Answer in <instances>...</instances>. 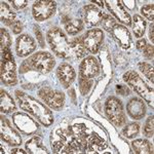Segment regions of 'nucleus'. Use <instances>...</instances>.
<instances>
[{
	"mask_svg": "<svg viewBox=\"0 0 154 154\" xmlns=\"http://www.w3.org/2000/svg\"><path fill=\"white\" fill-rule=\"evenodd\" d=\"M63 19L66 31L71 35H75L83 29V22L81 20H70L68 17H64Z\"/></svg>",
	"mask_w": 154,
	"mask_h": 154,
	"instance_id": "nucleus-20",
	"label": "nucleus"
},
{
	"mask_svg": "<svg viewBox=\"0 0 154 154\" xmlns=\"http://www.w3.org/2000/svg\"><path fill=\"white\" fill-rule=\"evenodd\" d=\"M153 123H154V118L153 116L148 118L147 122L145 125V128H144V135H145L147 138H150V137H153Z\"/></svg>",
	"mask_w": 154,
	"mask_h": 154,
	"instance_id": "nucleus-32",
	"label": "nucleus"
},
{
	"mask_svg": "<svg viewBox=\"0 0 154 154\" xmlns=\"http://www.w3.org/2000/svg\"><path fill=\"white\" fill-rule=\"evenodd\" d=\"M39 97L54 110H60L65 102V96L63 93L58 91H53L49 88H42L39 91Z\"/></svg>",
	"mask_w": 154,
	"mask_h": 154,
	"instance_id": "nucleus-8",
	"label": "nucleus"
},
{
	"mask_svg": "<svg viewBox=\"0 0 154 154\" xmlns=\"http://www.w3.org/2000/svg\"><path fill=\"white\" fill-rule=\"evenodd\" d=\"M103 38L104 34L101 29L89 30L85 33V35H83V44L89 53L97 54L102 44Z\"/></svg>",
	"mask_w": 154,
	"mask_h": 154,
	"instance_id": "nucleus-9",
	"label": "nucleus"
},
{
	"mask_svg": "<svg viewBox=\"0 0 154 154\" xmlns=\"http://www.w3.org/2000/svg\"><path fill=\"white\" fill-rule=\"evenodd\" d=\"M14 123L16 126H18V128L23 133L30 135V134L35 133L37 130L36 122L32 118H30L28 115L23 113H16L14 114Z\"/></svg>",
	"mask_w": 154,
	"mask_h": 154,
	"instance_id": "nucleus-12",
	"label": "nucleus"
},
{
	"mask_svg": "<svg viewBox=\"0 0 154 154\" xmlns=\"http://www.w3.org/2000/svg\"><path fill=\"white\" fill-rule=\"evenodd\" d=\"M91 84H93V82H91V79L79 77V89H80L82 95H86L88 93L91 88Z\"/></svg>",
	"mask_w": 154,
	"mask_h": 154,
	"instance_id": "nucleus-30",
	"label": "nucleus"
},
{
	"mask_svg": "<svg viewBox=\"0 0 154 154\" xmlns=\"http://www.w3.org/2000/svg\"><path fill=\"white\" fill-rule=\"evenodd\" d=\"M11 29H12V32H14V34L21 33V31H22V24L20 23L19 21H14V23L11 24Z\"/></svg>",
	"mask_w": 154,
	"mask_h": 154,
	"instance_id": "nucleus-35",
	"label": "nucleus"
},
{
	"mask_svg": "<svg viewBox=\"0 0 154 154\" xmlns=\"http://www.w3.org/2000/svg\"><path fill=\"white\" fill-rule=\"evenodd\" d=\"M56 61L49 53L40 51V53L34 54L32 57L25 61L21 66V73H25L26 71L34 70L39 73L45 74L53 70Z\"/></svg>",
	"mask_w": 154,
	"mask_h": 154,
	"instance_id": "nucleus-2",
	"label": "nucleus"
},
{
	"mask_svg": "<svg viewBox=\"0 0 154 154\" xmlns=\"http://www.w3.org/2000/svg\"><path fill=\"white\" fill-rule=\"evenodd\" d=\"M93 2L94 3H98L99 5H101V6H103V3H104L103 1H93Z\"/></svg>",
	"mask_w": 154,
	"mask_h": 154,
	"instance_id": "nucleus-41",
	"label": "nucleus"
},
{
	"mask_svg": "<svg viewBox=\"0 0 154 154\" xmlns=\"http://www.w3.org/2000/svg\"><path fill=\"white\" fill-rule=\"evenodd\" d=\"M11 38L9 36L8 32L5 29H1V51L11 48Z\"/></svg>",
	"mask_w": 154,
	"mask_h": 154,
	"instance_id": "nucleus-29",
	"label": "nucleus"
},
{
	"mask_svg": "<svg viewBox=\"0 0 154 154\" xmlns=\"http://www.w3.org/2000/svg\"><path fill=\"white\" fill-rule=\"evenodd\" d=\"M139 69L143 72V74L145 75L149 80H151V82H153V77H154V73H153V67L148 63H140L139 64Z\"/></svg>",
	"mask_w": 154,
	"mask_h": 154,
	"instance_id": "nucleus-28",
	"label": "nucleus"
},
{
	"mask_svg": "<svg viewBox=\"0 0 154 154\" xmlns=\"http://www.w3.org/2000/svg\"><path fill=\"white\" fill-rule=\"evenodd\" d=\"M99 72H100V66L95 58L88 57L82 61L80 65V77L91 79L98 75Z\"/></svg>",
	"mask_w": 154,
	"mask_h": 154,
	"instance_id": "nucleus-15",
	"label": "nucleus"
},
{
	"mask_svg": "<svg viewBox=\"0 0 154 154\" xmlns=\"http://www.w3.org/2000/svg\"><path fill=\"white\" fill-rule=\"evenodd\" d=\"M128 113L130 114L133 118L135 119H141L146 113V107L145 104L142 100L138 98H133L128 102Z\"/></svg>",
	"mask_w": 154,
	"mask_h": 154,
	"instance_id": "nucleus-18",
	"label": "nucleus"
},
{
	"mask_svg": "<svg viewBox=\"0 0 154 154\" xmlns=\"http://www.w3.org/2000/svg\"><path fill=\"white\" fill-rule=\"evenodd\" d=\"M133 29H134V33H135V36L140 38L144 35L145 33V30H146V22L142 17L138 16H134V26H133Z\"/></svg>",
	"mask_w": 154,
	"mask_h": 154,
	"instance_id": "nucleus-25",
	"label": "nucleus"
},
{
	"mask_svg": "<svg viewBox=\"0 0 154 154\" xmlns=\"http://www.w3.org/2000/svg\"><path fill=\"white\" fill-rule=\"evenodd\" d=\"M131 146H133V149L135 150L136 153H152V146L150 145V143L148 142L147 140H143V139H139V140H136L131 143Z\"/></svg>",
	"mask_w": 154,
	"mask_h": 154,
	"instance_id": "nucleus-23",
	"label": "nucleus"
},
{
	"mask_svg": "<svg viewBox=\"0 0 154 154\" xmlns=\"http://www.w3.org/2000/svg\"><path fill=\"white\" fill-rule=\"evenodd\" d=\"M36 48V43L32 37L26 34L19 36L17 39V53L19 57H27L28 54L33 53Z\"/></svg>",
	"mask_w": 154,
	"mask_h": 154,
	"instance_id": "nucleus-14",
	"label": "nucleus"
},
{
	"mask_svg": "<svg viewBox=\"0 0 154 154\" xmlns=\"http://www.w3.org/2000/svg\"><path fill=\"white\" fill-rule=\"evenodd\" d=\"M139 131H140V126H139L138 123H131V125H126L125 128V130H123V135H125L126 138L131 139L138 135Z\"/></svg>",
	"mask_w": 154,
	"mask_h": 154,
	"instance_id": "nucleus-27",
	"label": "nucleus"
},
{
	"mask_svg": "<svg viewBox=\"0 0 154 154\" xmlns=\"http://www.w3.org/2000/svg\"><path fill=\"white\" fill-rule=\"evenodd\" d=\"M112 36L114 37L116 41L118 42V44L121 46L122 48H128L131 45V37L130 34V31L128 30V28L122 25H117L116 24L114 26V28L111 31Z\"/></svg>",
	"mask_w": 154,
	"mask_h": 154,
	"instance_id": "nucleus-16",
	"label": "nucleus"
},
{
	"mask_svg": "<svg viewBox=\"0 0 154 154\" xmlns=\"http://www.w3.org/2000/svg\"><path fill=\"white\" fill-rule=\"evenodd\" d=\"M143 54L147 59H152L153 58V45L147 44V45L145 46V48L143 49Z\"/></svg>",
	"mask_w": 154,
	"mask_h": 154,
	"instance_id": "nucleus-33",
	"label": "nucleus"
},
{
	"mask_svg": "<svg viewBox=\"0 0 154 154\" xmlns=\"http://www.w3.org/2000/svg\"><path fill=\"white\" fill-rule=\"evenodd\" d=\"M147 45V43H146V40L145 39H140L138 42H137V48L140 49V51H143L144 48H145V46Z\"/></svg>",
	"mask_w": 154,
	"mask_h": 154,
	"instance_id": "nucleus-38",
	"label": "nucleus"
},
{
	"mask_svg": "<svg viewBox=\"0 0 154 154\" xmlns=\"http://www.w3.org/2000/svg\"><path fill=\"white\" fill-rule=\"evenodd\" d=\"M116 89H117L118 94H120V95L122 96H128L130 95V89H128L126 86L125 85H117V88H116Z\"/></svg>",
	"mask_w": 154,
	"mask_h": 154,
	"instance_id": "nucleus-37",
	"label": "nucleus"
},
{
	"mask_svg": "<svg viewBox=\"0 0 154 154\" xmlns=\"http://www.w3.org/2000/svg\"><path fill=\"white\" fill-rule=\"evenodd\" d=\"M123 79L133 88L140 96L149 103V105L153 106V89L144 82V80L139 76L135 71H128L123 75Z\"/></svg>",
	"mask_w": 154,
	"mask_h": 154,
	"instance_id": "nucleus-4",
	"label": "nucleus"
},
{
	"mask_svg": "<svg viewBox=\"0 0 154 154\" xmlns=\"http://www.w3.org/2000/svg\"><path fill=\"white\" fill-rule=\"evenodd\" d=\"M105 112L110 122L115 126H122L125 122V114L122 104L115 97L108 98L105 104Z\"/></svg>",
	"mask_w": 154,
	"mask_h": 154,
	"instance_id": "nucleus-5",
	"label": "nucleus"
},
{
	"mask_svg": "<svg viewBox=\"0 0 154 154\" xmlns=\"http://www.w3.org/2000/svg\"><path fill=\"white\" fill-rule=\"evenodd\" d=\"M46 38H48V42L51 48L59 58L67 59L71 56L72 49L70 42L67 39L65 33L60 28H57V27L51 28L48 32Z\"/></svg>",
	"mask_w": 154,
	"mask_h": 154,
	"instance_id": "nucleus-3",
	"label": "nucleus"
},
{
	"mask_svg": "<svg viewBox=\"0 0 154 154\" xmlns=\"http://www.w3.org/2000/svg\"><path fill=\"white\" fill-rule=\"evenodd\" d=\"M72 53L76 56L77 59H80L85 54V46L83 44V37H77L70 42Z\"/></svg>",
	"mask_w": 154,
	"mask_h": 154,
	"instance_id": "nucleus-22",
	"label": "nucleus"
},
{
	"mask_svg": "<svg viewBox=\"0 0 154 154\" xmlns=\"http://www.w3.org/2000/svg\"><path fill=\"white\" fill-rule=\"evenodd\" d=\"M153 29H154V27H153V25L150 27V32H149V37H150V39H151V41H154V37H153Z\"/></svg>",
	"mask_w": 154,
	"mask_h": 154,
	"instance_id": "nucleus-39",
	"label": "nucleus"
},
{
	"mask_svg": "<svg viewBox=\"0 0 154 154\" xmlns=\"http://www.w3.org/2000/svg\"><path fill=\"white\" fill-rule=\"evenodd\" d=\"M0 109H1L2 113H11L14 110H16V104H14V100L5 91L1 89L0 91Z\"/></svg>",
	"mask_w": 154,
	"mask_h": 154,
	"instance_id": "nucleus-19",
	"label": "nucleus"
},
{
	"mask_svg": "<svg viewBox=\"0 0 154 154\" xmlns=\"http://www.w3.org/2000/svg\"><path fill=\"white\" fill-rule=\"evenodd\" d=\"M12 5L16 7L17 9H21V8H24V7L27 6V0H14V1H11Z\"/></svg>",
	"mask_w": 154,
	"mask_h": 154,
	"instance_id": "nucleus-34",
	"label": "nucleus"
},
{
	"mask_svg": "<svg viewBox=\"0 0 154 154\" xmlns=\"http://www.w3.org/2000/svg\"><path fill=\"white\" fill-rule=\"evenodd\" d=\"M34 32H35L36 36H37V39H38L39 43H40V46L41 48H43L44 46V42H43V37H42V34L40 32V30H39L38 27H34Z\"/></svg>",
	"mask_w": 154,
	"mask_h": 154,
	"instance_id": "nucleus-36",
	"label": "nucleus"
},
{
	"mask_svg": "<svg viewBox=\"0 0 154 154\" xmlns=\"http://www.w3.org/2000/svg\"><path fill=\"white\" fill-rule=\"evenodd\" d=\"M106 3L110 12L119 22L128 25V26L131 24V16L128 14V12H126L122 5V2L119 0H108V1H106Z\"/></svg>",
	"mask_w": 154,
	"mask_h": 154,
	"instance_id": "nucleus-11",
	"label": "nucleus"
},
{
	"mask_svg": "<svg viewBox=\"0 0 154 154\" xmlns=\"http://www.w3.org/2000/svg\"><path fill=\"white\" fill-rule=\"evenodd\" d=\"M17 100L19 102V105L23 110L27 111L30 114L38 119L39 121L45 126H49L54 122V116L49 109L46 108L43 104L38 102L36 99L32 98L26 95L23 91H16Z\"/></svg>",
	"mask_w": 154,
	"mask_h": 154,
	"instance_id": "nucleus-1",
	"label": "nucleus"
},
{
	"mask_svg": "<svg viewBox=\"0 0 154 154\" xmlns=\"http://www.w3.org/2000/svg\"><path fill=\"white\" fill-rule=\"evenodd\" d=\"M56 2L44 0V1H36L33 4L32 14L36 21H45L56 11Z\"/></svg>",
	"mask_w": 154,
	"mask_h": 154,
	"instance_id": "nucleus-7",
	"label": "nucleus"
},
{
	"mask_svg": "<svg viewBox=\"0 0 154 154\" xmlns=\"http://www.w3.org/2000/svg\"><path fill=\"white\" fill-rule=\"evenodd\" d=\"M81 16L88 26L94 27L101 24L103 12L94 5H85L81 11Z\"/></svg>",
	"mask_w": 154,
	"mask_h": 154,
	"instance_id": "nucleus-13",
	"label": "nucleus"
},
{
	"mask_svg": "<svg viewBox=\"0 0 154 154\" xmlns=\"http://www.w3.org/2000/svg\"><path fill=\"white\" fill-rule=\"evenodd\" d=\"M141 12L143 14L144 17H146L148 20H150L151 22L153 21L154 19V5L153 4H148V5H145L141 8Z\"/></svg>",
	"mask_w": 154,
	"mask_h": 154,
	"instance_id": "nucleus-31",
	"label": "nucleus"
},
{
	"mask_svg": "<svg viewBox=\"0 0 154 154\" xmlns=\"http://www.w3.org/2000/svg\"><path fill=\"white\" fill-rule=\"evenodd\" d=\"M11 153H22V154H25L26 152H25L24 150H22V149H12Z\"/></svg>",
	"mask_w": 154,
	"mask_h": 154,
	"instance_id": "nucleus-40",
	"label": "nucleus"
},
{
	"mask_svg": "<svg viewBox=\"0 0 154 154\" xmlns=\"http://www.w3.org/2000/svg\"><path fill=\"white\" fill-rule=\"evenodd\" d=\"M26 148L29 151V153H48L46 148L42 144L41 139L38 137H34L30 141H28L26 144Z\"/></svg>",
	"mask_w": 154,
	"mask_h": 154,
	"instance_id": "nucleus-21",
	"label": "nucleus"
},
{
	"mask_svg": "<svg viewBox=\"0 0 154 154\" xmlns=\"http://www.w3.org/2000/svg\"><path fill=\"white\" fill-rule=\"evenodd\" d=\"M1 80L7 85H14L17 83L16 64L9 48L2 51Z\"/></svg>",
	"mask_w": 154,
	"mask_h": 154,
	"instance_id": "nucleus-6",
	"label": "nucleus"
},
{
	"mask_svg": "<svg viewBox=\"0 0 154 154\" xmlns=\"http://www.w3.org/2000/svg\"><path fill=\"white\" fill-rule=\"evenodd\" d=\"M101 25L106 31L111 32L112 29L114 28V26L116 25V22L112 17H110L109 14H103V18H102L101 21Z\"/></svg>",
	"mask_w": 154,
	"mask_h": 154,
	"instance_id": "nucleus-26",
	"label": "nucleus"
},
{
	"mask_svg": "<svg viewBox=\"0 0 154 154\" xmlns=\"http://www.w3.org/2000/svg\"><path fill=\"white\" fill-rule=\"evenodd\" d=\"M57 75L64 88H69L76 77L75 71L69 64H61L57 69Z\"/></svg>",
	"mask_w": 154,
	"mask_h": 154,
	"instance_id": "nucleus-17",
	"label": "nucleus"
},
{
	"mask_svg": "<svg viewBox=\"0 0 154 154\" xmlns=\"http://www.w3.org/2000/svg\"><path fill=\"white\" fill-rule=\"evenodd\" d=\"M0 131H1V139L4 142L8 143L9 145H21L22 144V138L20 134L14 128H11L9 121L3 116L1 117V126H0Z\"/></svg>",
	"mask_w": 154,
	"mask_h": 154,
	"instance_id": "nucleus-10",
	"label": "nucleus"
},
{
	"mask_svg": "<svg viewBox=\"0 0 154 154\" xmlns=\"http://www.w3.org/2000/svg\"><path fill=\"white\" fill-rule=\"evenodd\" d=\"M0 6H1V11H0V14H1V21L5 25H7V26L11 25L14 21L16 14L11 11V9L9 8V6L7 5L5 2L2 1L1 3H0Z\"/></svg>",
	"mask_w": 154,
	"mask_h": 154,
	"instance_id": "nucleus-24",
	"label": "nucleus"
}]
</instances>
